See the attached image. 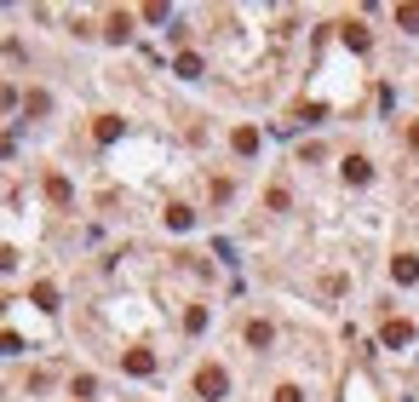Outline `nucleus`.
<instances>
[{
  "label": "nucleus",
  "instance_id": "1",
  "mask_svg": "<svg viewBox=\"0 0 419 402\" xmlns=\"http://www.w3.org/2000/svg\"><path fill=\"white\" fill-rule=\"evenodd\" d=\"M195 391L213 402V396H224V391H230V374H224V368H201V374H195Z\"/></svg>",
  "mask_w": 419,
  "mask_h": 402
},
{
  "label": "nucleus",
  "instance_id": "2",
  "mask_svg": "<svg viewBox=\"0 0 419 402\" xmlns=\"http://www.w3.org/2000/svg\"><path fill=\"white\" fill-rule=\"evenodd\" d=\"M230 144H236V155H253V150H259V126H236Z\"/></svg>",
  "mask_w": 419,
  "mask_h": 402
},
{
  "label": "nucleus",
  "instance_id": "3",
  "mask_svg": "<svg viewBox=\"0 0 419 402\" xmlns=\"http://www.w3.org/2000/svg\"><path fill=\"white\" fill-rule=\"evenodd\" d=\"M408 339H413V328H408V322H385V345H391V350H402Z\"/></svg>",
  "mask_w": 419,
  "mask_h": 402
},
{
  "label": "nucleus",
  "instance_id": "4",
  "mask_svg": "<svg viewBox=\"0 0 419 402\" xmlns=\"http://www.w3.org/2000/svg\"><path fill=\"white\" fill-rule=\"evenodd\" d=\"M391 276H396V282H419V259H408V253H402V259L391 264Z\"/></svg>",
  "mask_w": 419,
  "mask_h": 402
},
{
  "label": "nucleus",
  "instance_id": "5",
  "mask_svg": "<svg viewBox=\"0 0 419 402\" xmlns=\"http://www.w3.org/2000/svg\"><path fill=\"white\" fill-rule=\"evenodd\" d=\"M127 374H155V356L150 350H127Z\"/></svg>",
  "mask_w": 419,
  "mask_h": 402
},
{
  "label": "nucleus",
  "instance_id": "6",
  "mask_svg": "<svg viewBox=\"0 0 419 402\" xmlns=\"http://www.w3.org/2000/svg\"><path fill=\"white\" fill-rule=\"evenodd\" d=\"M368 172H373V167H368L362 155H345V178H351V184H368Z\"/></svg>",
  "mask_w": 419,
  "mask_h": 402
},
{
  "label": "nucleus",
  "instance_id": "7",
  "mask_svg": "<svg viewBox=\"0 0 419 402\" xmlns=\"http://www.w3.org/2000/svg\"><path fill=\"white\" fill-rule=\"evenodd\" d=\"M92 132H98V144H115V138H121V121H115V115H104Z\"/></svg>",
  "mask_w": 419,
  "mask_h": 402
},
{
  "label": "nucleus",
  "instance_id": "8",
  "mask_svg": "<svg viewBox=\"0 0 419 402\" xmlns=\"http://www.w3.org/2000/svg\"><path fill=\"white\" fill-rule=\"evenodd\" d=\"M127 35H133V18L115 12V18H109V40H127Z\"/></svg>",
  "mask_w": 419,
  "mask_h": 402
},
{
  "label": "nucleus",
  "instance_id": "9",
  "mask_svg": "<svg viewBox=\"0 0 419 402\" xmlns=\"http://www.w3.org/2000/svg\"><path fill=\"white\" fill-rule=\"evenodd\" d=\"M35 305H40V310H58V288L40 282V288H35Z\"/></svg>",
  "mask_w": 419,
  "mask_h": 402
},
{
  "label": "nucleus",
  "instance_id": "10",
  "mask_svg": "<svg viewBox=\"0 0 419 402\" xmlns=\"http://www.w3.org/2000/svg\"><path fill=\"white\" fill-rule=\"evenodd\" d=\"M190 218H195L190 207H166V225H173V230H190Z\"/></svg>",
  "mask_w": 419,
  "mask_h": 402
},
{
  "label": "nucleus",
  "instance_id": "11",
  "mask_svg": "<svg viewBox=\"0 0 419 402\" xmlns=\"http://www.w3.org/2000/svg\"><path fill=\"white\" fill-rule=\"evenodd\" d=\"M184 328H190V333H201V328H207V310H201V305H190V310H184Z\"/></svg>",
  "mask_w": 419,
  "mask_h": 402
},
{
  "label": "nucleus",
  "instance_id": "12",
  "mask_svg": "<svg viewBox=\"0 0 419 402\" xmlns=\"http://www.w3.org/2000/svg\"><path fill=\"white\" fill-rule=\"evenodd\" d=\"M396 23H402V29H413V35H419V6H396Z\"/></svg>",
  "mask_w": 419,
  "mask_h": 402
},
{
  "label": "nucleus",
  "instance_id": "13",
  "mask_svg": "<svg viewBox=\"0 0 419 402\" xmlns=\"http://www.w3.org/2000/svg\"><path fill=\"white\" fill-rule=\"evenodd\" d=\"M345 47H356V52L368 47V29H362V23H351V29H345Z\"/></svg>",
  "mask_w": 419,
  "mask_h": 402
},
{
  "label": "nucleus",
  "instance_id": "14",
  "mask_svg": "<svg viewBox=\"0 0 419 402\" xmlns=\"http://www.w3.org/2000/svg\"><path fill=\"white\" fill-rule=\"evenodd\" d=\"M247 345H270V322H253V328H247Z\"/></svg>",
  "mask_w": 419,
  "mask_h": 402
},
{
  "label": "nucleus",
  "instance_id": "15",
  "mask_svg": "<svg viewBox=\"0 0 419 402\" xmlns=\"http://www.w3.org/2000/svg\"><path fill=\"white\" fill-rule=\"evenodd\" d=\"M173 69H178V75H201V58H195V52H184V58H178Z\"/></svg>",
  "mask_w": 419,
  "mask_h": 402
},
{
  "label": "nucleus",
  "instance_id": "16",
  "mask_svg": "<svg viewBox=\"0 0 419 402\" xmlns=\"http://www.w3.org/2000/svg\"><path fill=\"white\" fill-rule=\"evenodd\" d=\"M276 402H299V385H281V391H276Z\"/></svg>",
  "mask_w": 419,
  "mask_h": 402
}]
</instances>
